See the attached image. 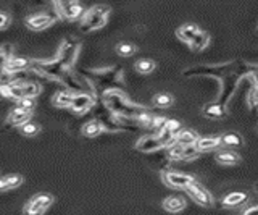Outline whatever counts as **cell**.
Listing matches in <instances>:
<instances>
[{"label":"cell","mask_w":258,"mask_h":215,"mask_svg":"<svg viewBox=\"0 0 258 215\" xmlns=\"http://www.w3.org/2000/svg\"><path fill=\"white\" fill-rule=\"evenodd\" d=\"M255 33H256V34H258V26H256V29H255Z\"/></svg>","instance_id":"42"},{"label":"cell","mask_w":258,"mask_h":215,"mask_svg":"<svg viewBox=\"0 0 258 215\" xmlns=\"http://www.w3.org/2000/svg\"><path fill=\"white\" fill-rule=\"evenodd\" d=\"M134 147H136V150H139V152H144V154H155L158 150H163L165 144L160 141L157 134L152 133V134H145V136L137 139Z\"/></svg>","instance_id":"13"},{"label":"cell","mask_w":258,"mask_h":215,"mask_svg":"<svg viewBox=\"0 0 258 215\" xmlns=\"http://www.w3.org/2000/svg\"><path fill=\"white\" fill-rule=\"evenodd\" d=\"M95 102H97V95L95 94H92V92H78V94H75V97H73L70 110L73 114L83 115V114L87 112V110L94 109Z\"/></svg>","instance_id":"12"},{"label":"cell","mask_w":258,"mask_h":215,"mask_svg":"<svg viewBox=\"0 0 258 215\" xmlns=\"http://www.w3.org/2000/svg\"><path fill=\"white\" fill-rule=\"evenodd\" d=\"M55 12L58 13V17L63 20H70L75 21L84 17L86 9L83 4L75 2V0H70V2H55L53 4Z\"/></svg>","instance_id":"9"},{"label":"cell","mask_w":258,"mask_h":215,"mask_svg":"<svg viewBox=\"0 0 258 215\" xmlns=\"http://www.w3.org/2000/svg\"><path fill=\"white\" fill-rule=\"evenodd\" d=\"M24 178L18 173H10V175H4L0 177V193H5V191H12L15 188H18L23 185Z\"/></svg>","instance_id":"18"},{"label":"cell","mask_w":258,"mask_h":215,"mask_svg":"<svg viewBox=\"0 0 258 215\" xmlns=\"http://www.w3.org/2000/svg\"><path fill=\"white\" fill-rule=\"evenodd\" d=\"M215 158L218 164L221 165H228V167H232V165H237L240 162V155L237 152H234L231 149H223V150H218L215 154Z\"/></svg>","instance_id":"19"},{"label":"cell","mask_w":258,"mask_h":215,"mask_svg":"<svg viewBox=\"0 0 258 215\" xmlns=\"http://www.w3.org/2000/svg\"><path fill=\"white\" fill-rule=\"evenodd\" d=\"M242 215H258V205L247 207V209L242 212Z\"/></svg>","instance_id":"39"},{"label":"cell","mask_w":258,"mask_h":215,"mask_svg":"<svg viewBox=\"0 0 258 215\" xmlns=\"http://www.w3.org/2000/svg\"><path fill=\"white\" fill-rule=\"evenodd\" d=\"M21 134H24V136H36V134L40 131L39 128V125L34 123V122H28V123H24L21 128H20Z\"/></svg>","instance_id":"35"},{"label":"cell","mask_w":258,"mask_h":215,"mask_svg":"<svg viewBox=\"0 0 258 215\" xmlns=\"http://www.w3.org/2000/svg\"><path fill=\"white\" fill-rule=\"evenodd\" d=\"M221 146V138L220 136H207V138H200L196 142L197 150L202 152H210V150H215Z\"/></svg>","instance_id":"22"},{"label":"cell","mask_w":258,"mask_h":215,"mask_svg":"<svg viewBox=\"0 0 258 215\" xmlns=\"http://www.w3.org/2000/svg\"><path fill=\"white\" fill-rule=\"evenodd\" d=\"M78 73L89 83L97 97L111 89H123V70L119 67L81 68Z\"/></svg>","instance_id":"1"},{"label":"cell","mask_w":258,"mask_h":215,"mask_svg":"<svg viewBox=\"0 0 258 215\" xmlns=\"http://www.w3.org/2000/svg\"><path fill=\"white\" fill-rule=\"evenodd\" d=\"M31 117H32L31 110L15 105L10 110V114L7 115V126H12V128H21L24 123L31 122Z\"/></svg>","instance_id":"15"},{"label":"cell","mask_w":258,"mask_h":215,"mask_svg":"<svg viewBox=\"0 0 258 215\" xmlns=\"http://www.w3.org/2000/svg\"><path fill=\"white\" fill-rule=\"evenodd\" d=\"M237 67V60H232L228 63H220V65H197L190 67L182 71L184 78H197V76H205V78H216L221 79L231 75Z\"/></svg>","instance_id":"4"},{"label":"cell","mask_w":258,"mask_h":215,"mask_svg":"<svg viewBox=\"0 0 258 215\" xmlns=\"http://www.w3.org/2000/svg\"><path fill=\"white\" fill-rule=\"evenodd\" d=\"M202 112H204L207 118H224L228 115V109H223L221 105H218L216 102H212V103H207Z\"/></svg>","instance_id":"27"},{"label":"cell","mask_w":258,"mask_h":215,"mask_svg":"<svg viewBox=\"0 0 258 215\" xmlns=\"http://www.w3.org/2000/svg\"><path fill=\"white\" fill-rule=\"evenodd\" d=\"M187 191V194L196 201L199 205H202V207H213V204H215V201H213V196L210 194V191L207 189V188H204L200 185V183H192V185L185 189Z\"/></svg>","instance_id":"14"},{"label":"cell","mask_w":258,"mask_h":215,"mask_svg":"<svg viewBox=\"0 0 258 215\" xmlns=\"http://www.w3.org/2000/svg\"><path fill=\"white\" fill-rule=\"evenodd\" d=\"M134 70L141 75H149L155 70V62L150 59H139L134 63Z\"/></svg>","instance_id":"30"},{"label":"cell","mask_w":258,"mask_h":215,"mask_svg":"<svg viewBox=\"0 0 258 215\" xmlns=\"http://www.w3.org/2000/svg\"><path fill=\"white\" fill-rule=\"evenodd\" d=\"M250 79H252V84L255 86V87H258V68L253 71L252 73V76H250Z\"/></svg>","instance_id":"40"},{"label":"cell","mask_w":258,"mask_h":215,"mask_svg":"<svg viewBox=\"0 0 258 215\" xmlns=\"http://www.w3.org/2000/svg\"><path fill=\"white\" fill-rule=\"evenodd\" d=\"M16 105L18 107H21V109H26V110H34V107H36V100L34 99H29V97H24V99H21V100H18L16 102Z\"/></svg>","instance_id":"37"},{"label":"cell","mask_w":258,"mask_h":215,"mask_svg":"<svg viewBox=\"0 0 258 215\" xmlns=\"http://www.w3.org/2000/svg\"><path fill=\"white\" fill-rule=\"evenodd\" d=\"M152 102H153V105L158 107V109H168V107H171L173 103H174V99H173L171 94L160 92V94L153 95V100Z\"/></svg>","instance_id":"29"},{"label":"cell","mask_w":258,"mask_h":215,"mask_svg":"<svg viewBox=\"0 0 258 215\" xmlns=\"http://www.w3.org/2000/svg\"><path fill=\"white\" fill-rule=\"evenodd\" d=\"M200 155V152L197 150L196 144L194 146H184L182 149V160H194V158H197Z\"/></svg>","instance_id":"36"},{"label":"cell","mask_w":258,"mask_h":215,"mask_svg":"<svg viewBox=\"0 0 258 215\" xmlns=\"http://www.w3.org/2000/svg\"><path fill=\"white\" fill-rule=\"evenodd\" d=\"M161 180L165 181V185L176 188V189H187L192 183H196V178L192 175L173 172V170H163L161 172Z\"/></svg>","instance_id":"11"},{"label":"cell","mask_w":258,"mask_h":215,"mask_svg":"<svg viewBox=\"0 0 258 215\" xmlns=\"http://www.w3.org/2000/svg\"><path fill=\"white\" fill-rule=\"evenodd\" d=\"M31 67V59H26V57H13L7 62V65L4 68V73L7 76H15V75H20V73H24L26 70H29Z\"/></svg>","instance_id":"17"},{"label":"cell","mask_w":258,"mask_h":215,"mask_svg":"<svg viewBox=\"0 0 258 215\" xmlns=\"http://www.w3.org/2000/svg\"><path fill=\"white\" fill-rule=\"evenodd\" d=\"M185 199L182 196H168L165 201H163V209L166 212H171V213H177L185 209Z\"/></svg>","instance_id":"20"},{"label":"cell","mask_w":258,"mask_h":215,"mask_svg":"<svg viewBox=\"0 0 258 215\" xmlns=\"http://www.w3.org/2000/svg\"><path fill=\"white\" fill-rule=\"evenodd\" d=\"M181 130H182V126L177 120H168L166 126L157 134V136L165 144V147H168V146H171L176 142V136H177V133H179Z\"/></svg>","instance_id":"16"},{"label":"cell","mask_w":258,"mask_h":215,"mask_svg":"<svg viewBox=\"0 0 258 215\" xmlns=\"http://www.w3.org/2000/svg\"><path fill=\"white\" fill-rule=\"evenodd\" d=\"M53 204V196L48 193H37L32 196L29 201L24 204L23 213L24 215H44L45 210Z\"/></svg>","instance_id":"8"},{"label":"cell","mask_w":258,"mask_h":215,"mask_svg":"<svg viewBox=\"0 0 258 215\" xmlns=\"http://www.w3.org/2000/svg\"><path fill=\"white\" fill-rule=\"evenodd\" d=\"M58 18H60L58 13L55 10L53 12H37V13L29 15L26 18V25L32 31H42L48 26H52Z\"/></svg>","instance_id":"10"},{"label":"cell","mask_w":258,"mask_h":215,"mask_svg":"<svg viewBox=\"0 0 258 215\" xmlns=\"http://www.w3.org/2000/svg\"><path fill=\"white\" fill-rule=\"evenodd\" d=\"M79 41L76 37H67L63 39V42L60 44L58 47V52H56V60H58L63 67L67 68H73V65L76 63V59H78V53H79Z\"/></svg>","instance_id":"7"},{"label":"cell","mask_w":258,"mask_h":215,"mask_svg":"<svg viewBox=\"0 0 258 215\" xmlns=\"http://www.w3.org/2000/svg\"><path fill=\"white\" fill-rule=\"evenodd\" d=\"M108 15H110L108 5L99 4L91 7L89 10H86L84 17L81 18V25H79L81 33H92L95 29L103 28L108 21Z\"/></svg>","instance_id":"5"},{"label":"cell","mask_w":258,"mask_h":215,"mask_svg":"<svg viewBox=\"0 0 258 215\" xmlns=\"http://www.w3.org/2000/svg\"><path fill=\"white\" fill-rule=\"evenodd\" d=\"M255 191H256V193H258V183H256V185H255V188H253Z\"/></svg>","instance_id":"41"},{"label":"cell","mask_w":258,"mask_h":215,"mask_svg":"<svg viewBox=\"0 0 258 215\" xmlns=\"http://www.w3.org/2000/svg\"><path fill=\"white\" fill-rule=\"evenodd\" d=\"M29 70L36 71L37 75H42L47 78L56 79V81H63L64 76L68 75L70 68L63 67L61 63L56 59H50V60H39V59H31V67Z\"/></svg>","instance_id":"6"},{"label":"cell","mask_w":258,"mask_h":215,"mask_svg":"<svg viewBox=\"0 0 258 215\" xmlns=\"http://www.w3.org/2000/svg\"><path fill=\"white\" fill-rule=\"evenodd\" d=\"M248 201V194L244 191H234L223 197V205L224 207H239L244 205Z\"/></svg>","instance_id":"21"},{"label":"cell","mask_w":258,"mask_h":215,"mask_svg":"<svg viewBox=\"0 0 258 215\" xmlns=\"http://www.w3.org/2000/svg\"><path fill=\"white\" fill-rule=\"evenodd\" d=\"M105 130L103 126L99 123V120H95V118H92V120H89L83 125V128H81V133L84 134V136L87 138H97L99 134H102Z\"/></svg>","instance_id":"26"},{"label":"cell","mask_w":258,"mask_h":215,"mask_svg":"<svg viewBox=\"0 0 258 215\" xmlns=\"http://www.w3.org/2000/svg\"><path fill=\"white\" fill-rule=\"evenodd\" d=\"M102 102L107 105V109L113 115H116L123 120H134L136 118L147 112V107L141 105V103H134L127 99V95L123 92V89H111L102 94ZM137 125V123H136Z\"/></svg>","instance_id":"2"},{"label":"cell","mask_w":258,"mask_h":215,"mask_svg":"<svg viewBox=\"0 0 258 215\" xmlns=\"http://www.w3.org/2000/svg\"><path fill=\"white\" fill-rule=\"evenodd\" d=\"M199 31H200V28H199L197 25H192V23H187V25H182V26H179V28L176 29V36L179 37L181 41L190 44L192 39L199 34Z\"/></svg>","instance_id":"23"},{"label":"cell","mask_w":258,"mask_h":215,"mask_svg":"<svg viewBox=\"0 0 258 215\" xmlns=\"http://www.w3.org/2000/svg\"><path fill=\"white\" fill-rule=\"evenodd\" d=\"M94 114H95V120H99L105 131H124V130H133V125L137 126L133 120H123V118L113 115L100 97H97V102L94 105Z\"/></svg>","instance_id":"3"},{"label":"cell","mask_w":258,"mask_h":215,"mask_svg":"<svg viewBox=\"0 0 258 215\" xmlns=\"http://www.w3.org/2000/svg\"><path fill=\"white\" fill-rule=\"evenodd\" d=\"M220 138H221V144L228 146V147H239V146H242V142H244L242 141V136L237 133H226Z\"/></svg>","instance_id":"31"},{"label":"cell","mask_w":258,"mask_h":215,"mask_svg":"<svg viewBox=\"0 0 258 215\" xmlns=\"http://www.w3.org/2000/svg\"><path fill=\"white\" fill-rule=\"evenodd\" d=\"M12 23V17L5 12H0V29H7Z\"/></svg>","instance_id":"38"},{"label":"cell","mask_w":258,"mask_h":215,"mask_svg":"<svg viewBox=\"0 0 258 215\" xmlns=\"http://www.w3.org/2000/svg\"><path fill=\"white\" fill-rule=\"evenodd\" d=\"M73 97H75V92H71L70 89H61V91H56L52 97V102L55 107H68L71 105Z\"/></svg>","instance_id":"25"},{"label":"cell","mask_w":258,"mask_h":215,"mask_svg":"<svg viewBox=\"0 0 258 215\" xmlns=\"http://www.w3.org/2000/svg\"><path fill=\"white\" fill-rule=\"evenodd\" d=\"M199 139H200V136L194 130L182 128L179 133H177V136H176V144H181V146H194Z\"/></svg>","instance_id":"24"},{"label":"cell","mask_w":258,"mask_h":215,"mask_svg":"<svg viewBox=\"0 0 258 215\" xmlns=\"http://www.w3.org/2000/svg\"><path fill=\"white\" fill-rule=\"evenodd\" d=\"M136 50H137V47L131 42H119L116 45V52L121 57H131L133 53H136Z\"/></svg>","instance_id":"34"},{"label":"cell","mask_w":258,"mask_h":215,"mask_svg":"<svg viewBox=\"0 0 258 215\" xmlns=\"http://www.w3.org/2000/svg\"><path fill=\"white\" fill-rule=\"evenodd\" d=\"M13 57V45L12 44H5L0 47V73L4 71L7 62Z\"/></svg>","instance_id":"32"},{"label":"cell","mask_w":258,"mask_h":215,"mask_svg":"<svg viewBox=\"0 0 258 215\" xmlns=\"http://www.w3.org/2000/svg\"><path fill=\"white\" fill-rule=\"evenodd\" d=\"M247 103H248L250 112H253V114L258 112V87H255L253 84H252V89L247 94Z\"/></svg>","instance_id":"33"},{"label":"cell","mask_w":258,"mask_h":215,"mask_svg":"<svg viewBox=\"0 0 258 215\" xmlns=\"http://www.w3.org/2000/svg\"><path fill=\"white\" fill-rule=\"evenodd\" d=\"M208 44H210V34L207 33V31H202V29H200V31H199V34L190 41L189 47H190L192 50L200 52V50H204Z\"/></svg>","instance_id":"28"}]
</instances>
